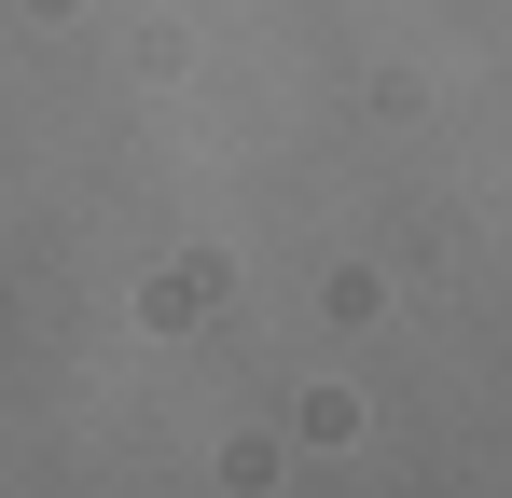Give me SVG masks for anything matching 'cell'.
I'll return each instance as SVG.
<instances>
[]
</instances>
